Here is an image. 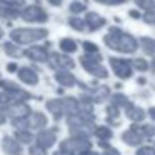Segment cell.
<instances>
[{
	"label": "cell",
	"instance_id": "obj_1",
	"mask_svg": "<svg viewBox=\"0 0 155 155\" xmlns=\"http://www.w3.org/2000/svg\"><path fill=\"white\" fill-rule=\"evenodd\" d=\"M138 155H155V150L153 148H143Z\"/></svg>",
	"mask_w": 155,
	"mask_h": 155
}]
</instances>
